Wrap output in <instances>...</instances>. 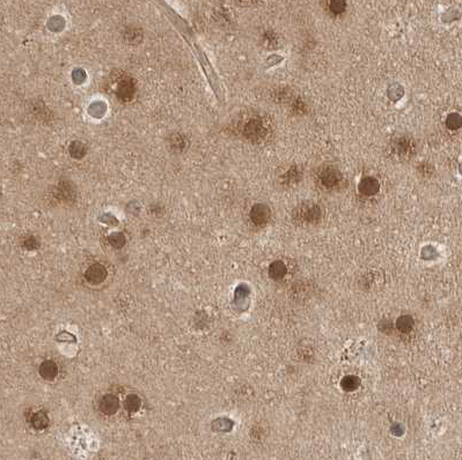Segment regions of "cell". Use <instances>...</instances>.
<instances>
[{"mask_svg":"<svg viewBox=\"0 0 462 460\" xmlns=\"http://www.w3.org/2000/svg\"><path fill=\"white\" fill-rule=\"evenodd\" d=\"M242 134L246 139H248L253 143H257L266 138L268 134V129L266 124L259 117H252L245 123L244 129H242Z\"/></svg>","mask_w":462,"mask_h":460,"instance_id":"1","label":"cell"},{"mask_svg":"<svg viewBox=\"0 0 462 460\" xmlns=\"http://www.w3.org/2000/svg\"><path fill=\"white\" fill-rule=\"evenodd\" d=\"M322 212H321L320 207L315 203L311 202H302L299 205L293 212V218L294 220L299 221V222H307V223H314L318 222L321 219Z\"/></svg>","mask_w":462,"mask_h":460,"instance_id":"2","label":"cell"},{"mask_svg":"<svg viewBox=\"0 0 462 460\" xmlns=\"http://www.w3.org/2000/svg\"><path fill=\"white\" fill-rule=\"evenodd\" d=\"M318 178L320 184L322 185L324 189L333 190L337 188L338 185L342 183L343 177L337 168L327 166L321 168L320 171L318 172Z\"/></svg>","mask_w":462,"mask_h":460,"instance_id":"3","label":"cell"},{"mask_svg":"<svg viewBox=\"0 0 462 460\" xmlns=\"http://www.w3.org/2000/svg\"><path fill=\"white\" fill-rule=\"evenodd\" d=\"M249 216L254 224L264 225L269 222L271 218V211L266 203H256V205L253 206Z\"/></svg>","mask_w":462,"mask_h":460,"instance_id":"4","label":"cell"},{"mask_svg":"<svg viewBox=\"0 0 462 460\" xmlns=\"http://www.w3.org/2000/svg\"><path fill=\"white\" fill-rule=\"evenodd\" d=\"M393 149L396 153V155L402 157H410L413 149H415V145L412 144L411 139L407 138V136H401V138L395 140V143L393 144Z\"/></svg>","mask_w":462,"mask_h":460,"instance_id":"5","label":"cell"},{"mask_svg":"<svg viewBox=\"0 0 462 460\" xmlns=\"http://www.w3.org/2000/svg\"><path fill=\"white\" fill-rule=\"evenodd\" d=\"M358 190L363 196L366 197L376 196V194L380 191V183L379 180L374 178V177H365V178L360 180Z\"/></svg>","mask_w":462,"mask_h":460,"instance_id":"6","label":"cell"},{"mask_svg":"<svg viewBox=\"0 0 462 460\" xmlns=\"http://www.w3.org/2000/svg\"><path fill=\"white\" fill-rule=\"evenodd\" d=\"M105 277H107V269L104 268V266L100 264H94L87 269L86 272V279L88 282L93 285H98L102 282Z\"/></svg>","mask_w":462,"mask_h":460,"instance_id":"7","label":"cell"},{"mask_svg":"<svg viewBox=\"0 0 462 460\" xmlns=\"http://www.w3.org/2000/svg\"><path fill=\"white\" fill-rule=\"evenodd\" d=\"M135 94V83L130 79H124L117 87V96L123 101H129Z\"/></svg>","mask_w":462,"mask_h":460,"instance_id":"8","label":"cell"},{"mask_svg":"<svg viewBox=\"0 0 462 460\" xmlns=\"http://www.w3.org/2000/svg\"><path fill=\"white\" fill-rule=\"evenodd\" d=\"M118 408V399L113 395L104 396L100 401V409L102 410L104 414L112 415L117 410Z\"/></svg>","mask_w":462,"mask_h":460,"instance_id":"9","label":"cell"},{"mask_svg":"<svg viewBox=\"0 0 462 460\" xmlns=\"http://www.w3.org/2000/svg\"><path fill=\"white\" fill-rule=\"evenodd\" d=\"M301 178V171L299 170V168L296 166H292L290 169L281 175L280 182L285 187H290V185L296 184Z\"/></svg>","mask_w":462,"mask_h":460,"instance_id":"10","label":"cell"},{"mask_svg":"<svg viewBox=\"0 0 462 460\" xmlns=\"http://www.w3.org/2000/svg\"><path fill=\"white\" fill-rule=\"evenodd\" d=\"M39 374H41L44 379L52 380L56 378L57 374H58V368H57V364L55 362L46 361L39 366Z\"/></svg>","mask_w":462,"mask_h":460,"instance_id":"11","label":"cell"},{"mask_svg":"<svg viewBox=\"0 0 462 460\" xmlns=\"http://www.w3.org/2000/svg\"><path fill=\"white\" fill-rule=\"evenodd\" d=\"M86 152H87L86 146L82 143H79V141H74L73 144H71V147H70V153H71V155L76 158L83 157Z\"/></svg>","mask_w":462,"mask_h":460,"instance_id":"12","label":"cell"},{"mask_svg":"<svg viewBox=\"0 0 462 460\" xmlns=\"http://www.w3.org/2000/svg\"><path fill=\"white\" fill-rule=\"evenodd\" d=\"M32 423H33L34 428H37V429L46 428V426L48 424V418H47V415L44 414L43 412H37V413H35V414L33 415V418H32Z\"/></svg>","mask_w":462,"mask_h":460,"instance_id":"13","label":"cell"},{"mask_svg":"<svg viewBox=\"0 0 462 460\" xmlns=\"http://www.w3.org/2000/svg\"><path fill=\"white\" fill-rule=\"evenodd\" d=\"M446 125L450 130H457L461 127V116L457 113L448 114L446 119Z\"/></svg>","mask_w":462,"mask_h":460,"instance_id":"14","label":"cell"},{"mask_svg":"<svg viewBox=\"0 0 462 460\" xmlns=\"http://www.w3.org/2000/svg\"><path fill=\"white\" fill-rule=\"evenodd\" d=\"M346 8V3L342 2V0H333L329 3V10L332 11L334 14H342Z\"/></svg>","mask_w":462,"mask_h":460,"instance_id":"15","label":"cell"},{"mask_svg":"<svg viewBox=\"0 0 462 460\" xmlns=\"http://www.w3.org/2000/svg\"><path fill=\"white\" fill-rule=\"evenodd\" d=\"M124 242H125V238L122 235V234H114V235L110 236V243H112V244L116 247L122 246L123 244H124Z\"/></svg>","mask_w":462,"mask_h":460,"instance_id":"16","label":"cell"},{"mask_svg":"<svg viewBox=\"0 0 462 460\" xmlns=\"http://www.w3.org/2000/svg\"><path fill=\"white\" fill-rule=\"evenodd\" d=\"M138 398L137 397H130L129 399H127V401H126V406H127V408L129 409H138V406H139V400H137Z\"/></svg>","mask_w":462,"mask_h":460,"instance_id":"17","label":"cell"}]
</instances>
